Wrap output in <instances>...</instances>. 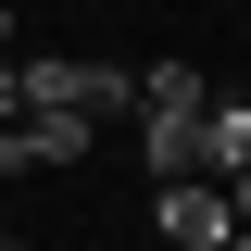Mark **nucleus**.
<instances>
[{
  "mask_svg": "<svg viewBox=\"0 0 251 251\" xmlns=\"http://www.w3.org/2000/svg\"><path fill=\"white\" fill-rule=\"evenodd\" d=\"M151 226H163L176 251H226V226H239V214H226L214 176H151Z\"/></svg>",
  "mask_w": 251,
  "mask_h": 251,
  "instance_id": "obj_1",
  "label": "nucleus"
},
{
  "mask_svg": "<svg viewBox=\"0 0 251 251\" xmlns=\"http://www.w3.org/2000/svg\"><path fill=\"white\" fill-rule=\"evenodd\" d=\"M50 163H88V126L75 113H13L0 126V176H50Z\"/></svg>",
  "mask_w": 251,
  "mask_h": 251,
  "instance_id": "obj_2",
  "label": "nucleus"
},
{
  "mask_svg": "<svg viewBox=\"0 0 251 251\" xmlns=\"http://www.w3.org/2000/svg\"><path fill=\"white\" fill-rule=\"evenodd\" d=\"M239 163H251V100H201V126H188V176H239Z\"/></svg>",
  "mask_w": 251,
  "mask_h": 251,
  "instance_id": "obj_3",
  "label": "nucleus"
},
{
  "mask_svg": "<svg viewBox=\"0 0 251 251\" xmlns=\"http://www.w3.org/2000/svg\"><path fill=\"white\" fill-rule=\"evenodd\" d=\"M201 100H214V88H201L188 63H151V75H138V113H151V126H201Z\"/></svg>",
  "mask_w": 251,
  "mask_h": 251,
  "instance_id": "obj_4",
  "label": "nucleus"
},
{
  "mask_svg": "<svg viewBox=\"0 0 251 251\" xmlns=\"http://www.w3.org/2000/svg\"><path fill=\"white\" fill-rule=\"evenodd\" d=\"M75 113H138V75L126 63H75Z\"/></svg>",
  "mask_w": 251,
  "mask_h": 251,
  "instance_id": "obj_5",
  "label": "nucleus"
},
{
  "mask_svg": "<svg viewBox=\"0 0 251 251\" xmlns=\"http://www.w3.org/2000/svg\"><path fill=\"white\" fill-rule=\"evenodd\" d=\"M226 214H239V226H251V163H239V176H226Z\"/></svg>",
  "mask_w": 251,
  "mask_h": 251,
  "instance_id": "obj_6",
  "label": "nucleus"
},
{
  "mask_svg": "<svg viewBox=\"0 0 251 251\" xmlns=\"http://www.w3.org/2000/svg\"><path fill=\"white\" fill-rule=\"evenodd\" d=\"M13 113H25V100H13V50H0V126H13Z\"/></svg>",
  "mask_w": 251,
  "mask_h": 251,
  "instance_id": "obj_7",
  "label": "nucleus"
},
{
  "mask_svg": "<svg viewBox=\"0 0 251 251\" xmlns=\"http://www.w3.org/2000/svg\"><path fill=\"white\" fill-rule=\"evenodd\" d=\"M226 251H251V226H226Z\"/></svg>",
  "mask_w": 251,
  "mask_h": 251,
  "instance_id": "obj_8",
  "label": "nucleus"
},
{
  "mask_svg": "<svg viewBox=\"0 0 251 251\" xmlns=\"http://www.w3.org/2000/svg\"><path fill=\"white\" fill-rule=\"evenodd\" d=\"M0 50H13V13H0Z\"/></svg>",
  "mask_w": 251,
  "mask_h": 251,
  "instance_id": "obj_9",
  "label": "nucleus"
},
{
  "mask_svg": "<svg viewBox=\"0 0 251 251\" xmlns=\"http://www.w3.org/2000/svg\"><path fill=\"white\" fill-rule=\"evenodd\" d=\"M0 251H25V239H13V226H0Z\"/></svg>",
  "mask_w": 251,
  "mask_h": 251,
  "instance_id": "obj_10",
  "label": "nucleus"
}]
</instances>
